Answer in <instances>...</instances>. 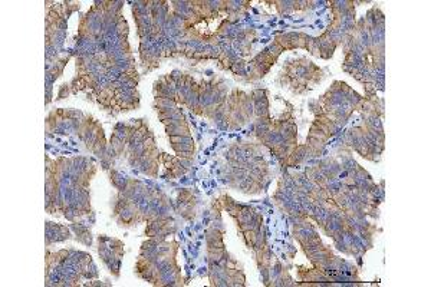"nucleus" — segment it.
<instances>
[{
  "instance_id": "9d476101",
  "label": "nucleus",
  "mask_w": 431,
  "mask_h": 287,
  "mask_svg": "<svg viewBox=\"0 0 431 287\" xmlns=\"http://www.w3.org/2000/svg\"><path fill=\"white\" fill-rule=\"evenodd\" d=\"M110 181L118 191H124L125 187L128 185L129 178L127 176H124L122 173L117 171V170H110Z\"/></svg>"
},
{
  "instance_id": "f03ea898",
  "label": "nucleus",
  "mask_w": 431,
  "mask_h": 287,
  "mask_svg": "<svg viewBox=\"0 0 431 287\" xmlns=\"http://www.w3.org/2000/svg\"><path fill=\"white\" fill-rule=\"evenodd\" d=\"M308 37H309V35H306L304 32L277 33L276 37H274V43H277L283 50L305 49Z\"/></svg>"
},
{
  "instance_id": "20e7f679",
  "label": "nucleus",
  "mask_w": 431,
  "mask_h": 287,
  "mask_svg": "<svg viewBox=\"0 0 431 287\" xmlns=\"http://www.w3.org/2000/svg\"><path fill=\"white\" fill-rule=\"evenodd\" d=\"M72 237L71 231L68 227L61 225V224L46 223V246H50L52 243L64 241Z\"/></svg>"
},
{
  "instance_id": "7ed1b4c3",
  "label": "nucleus",
  "mask_w": 431,
  "mask_h": 287,
  "mask_svg": "<svg viewBox=\"0 0 431 287\" xmlns=\"http://www.w3.org/2000/svg\"><path fill=\"white\" fill-rule=\"evenodd\" d=\"M173 149L176 151L177 157L181 160H193L194 155V140L192 137H168Z\"/></svg>"
},
{
  "instance_id": "f8f14e48",
  "label": "nucleus",
  "mask_w": 431,
  "mask_h": 287,
  "mask_svg": "<svg viewBox=\"0 0 431 287\" xmlns=\"http://www.w3.org/2000/svg\"><path fill=\"white\" fill-rule=\"evenodd\" d=\"M108 145H110V148L114 151L115 157H119V155H122V154L127 151V143L118 140V138L114 137V135H111V140H110V144H108Z\"/></svg>"
},
{
  "instance_id": "4468645a",
  "label": "nucleus",
  "mask_w": 431,
  "mask_h": 287,
  "mask_svg": "<svg viewBox=\"0 0 431 287\" xmlns=\"http://www.w3.org/2000/svg\"><path fill=\"white\" fill-rule=\"evenodd\" d=\"M305 49H306L311 55H313V56H320L318 37H311V36H309L308 40H306V46H305Z\"/></svg>"
},
{
  "instance_id": "9b49d317",
  "label": "nucleus",
  "mask_w": 431,
  "mask_h": 287,
  "mask_svg": "<svg viewBox=\"0 0 431 287\" xmlns=\"http://www.w3.org/2000/svg\"><path fill=\"white\" fill-rule=\"evenodd\" d=\"M132 131V127L131 124H124V122H118L115 127H114V131H112V135L117 137L118 140L124 141V143H128V138H129V134Z\"/></svg>"
},
{
  "instance_id": "39448f33",
  "label": "nucleus",
  "mask_w": 431,
  "mask_h": 287,
  "mask_svg": "<svg viewBox=\"0 0 431 287\" xmlns=\"http://www.w3.org/2000/svg\"><path fill=\"white\" fill-rule=\"evenodd\" d=\"M316 167L322 171V174L326 177L328 179H334L336 177L341 174L342 171V167L341 164L335 160V158H326V160L319 161L316 164Z\"/></svg>"
},
{
  "instance_id": "2eb2a0df",
  "label": "nucleus",
  "mask_w": 431,
  "mask_h": 287,
  "mask_svg": "<svg viewBox=\"0 0 431 287\" xmlns=\"http://www.w3.org/2000/svg\"><path fill=\"white\" fill-rule=\"evenodd\" d=\"M259 231H260V230H259ZM259 231H256V230H246V231L241 233V234H243V239H244V243H246V246H247L249 249H253L256 241V236H257Z\"/></svg>"
},
{
  "instance_id": "1a4fd4ad",
  "label": "nucleus",
  "mask_w": 431,
  "mask_h": 287,
  "mask_svg": "<svg viewBox=\"0 0 431 287\" xmlns=\"http://www.w3.org/2000/svg\"><path fill=\"white\" fill-rule=\"evenodd\" d=\"M305 145H306V149H308V157H319V155L323 154V149H325L326 144L316 140V138L308 137Z\"/></svg>"
},
{
  "instance_id": "423d86ee",
  "label": "nucleus",
  "mask_w": 431,
  "mask_h": 287,
  "mask_svg": "<svg viewBox=\"0 0 431 287\" xmlns=\"http://www.w3.org/2000/svg\"><path fill=\"white\" fill-rule=\"evenodd\" d=\"M318 43H319L320 58H323V59H329V58L334 56V52H335L338 46L335 45L334 39L331 37L329 32L322 33L319 37H318Z\"/></svg>"
},
{
  "instance_id": "dca6fc26",
  "label": "nucleus",
  "mask_w": 431,
  "mask_h": 287,
  "mask_svg": "<svg viewBox=\"0 0 431 287\" xmlns=\"http://www.w3.org/2000/svg\"><path fill=\"white\" fill-rule=\"evenodd\" d=\"M71 92H72L71 85L64 83V85H61V88H59V92H58V98H56V99H64V98H66Z\"/></svg>"
},
{
  "instance_id": "6e6552de",
  "label": "nucleus",
  "mask_w": 431,
  "mask_h": 287,
  "mask_svg": "<svg viewBox=\"0 0 431 287\" xmlns=\"http://www.w3.org/2000/svg\"><path fill=\"white\" fill-rule=\"evenodd\" d=\"M165 132L168 137H192L190 128L187 122H178V124H170L165 125Z\"/></svg>"
},
{
  "instance_id": "f257e3e1",
  "label": "nucleus",
  "mask_w": 431,
  "mask_h": 287,
  "mask_svg": "<svg viewBox=\"0 0 431 287\" xmlns=\"http://www.w3.org/2000/svg\"><path fill=\"white\" fill-rule=\"evenodd\" d=\"M196 207H197V201H196V197L193 195L192 191L183 190L178 194L177 201L174 203V208L184 220L192 221L196 217Z\"/></svg>"
},
{
  "instance_id": "ddd939ff",
  "label": "nucleus",
  "mask_w": 431,
  "mask_h": 287,
  "mask_svg": "<svg viewBox=\"0 0 431 287\" xmlns=\"http://www.w3.org/2000/svg\"><path fill=\"white\" fill-rule=\"evenodd\" d=\"M293 3H295V1H292V0H280V1H274V4H276V7H277V10H279L280 15H287V13L293 12V10H295V9H293Z\"/></svg>"
},
{
  "instance_id": "0eeeda50",
  "label": "nucleus",
  "mask_w": 431,
  "mask_h": 287,
  "mask_svg": "<svg viewBox=\"0 0 431 287\" xmlns=\"http://www.w3.org/2000/svg\"><path fill=\"white\" fill-rule=\"evenodd\" d=\"M71 228L74 230V233H75V236H77V240H78V241L83 243L85 246H91V243H92V236H91L89 228H88L85 224L75 221V223L71 225Z\"/></svg>"
}]
</instances>
